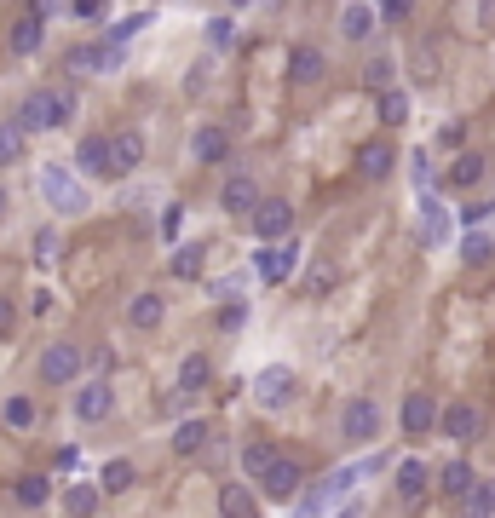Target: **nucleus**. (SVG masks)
<instances>
[{"instance_id":"f257e3e1","label":"nucleus","mask_w":495,"mask_h":518,"mask_svg":"<svg viewBox=\"0 0 495 518\" xmlns=\"http://www.w3.org/2000/svg\"><path fill=\"white\" fill-rule=\"evenodd\" d=\"M70 116H75L70 93L35 87V93H24V104H18V133H52V127H64Z\"/></svg>"},{"instance_id":"f03ea898","label":"nucleus","mask_w":495,"mask_h":518,"mask_svg":"<svg viewBox=\"0 0 495 518\" xmlns=\"http://www.w3.org/2000/svg\"><path fill=\"white\" fill-rule=\"evenodd\" d=\"M41 196H47L52 213H87V185H81L75 167H64V162L41 167Z\"/></svg>"},{"instance_id":"7ed1b4c3","label":"nucleus","mask_w":495,"mask_h":518,"mask_svg":"<svg viewBox=\"0 0 495 518\" xmlns=\"http://www.w3.org/2000/svg\"><path fill=\"white\" fill-rule=\"evenodd\" d=\"M81 369H87V352H81V346H70V340H58V346H47V352H41V380H47V386H75V380H81Z\"/></svg>"},{"instance_id":"20e7f679","label":"nucleus","mask_w":495,"mask_h":518,"mask_svg":"<svg viewBox=\"0 0 495 518\" xmlns=\"http://www.w3.org/2000/svg\"><path fill=\"white\" fill-rule=\"evenodd\" d=\"M294 392H300V380H294L288 363H271V369L254 375V403L260 409H283V403H294Z\"/></svg>"},{"instance_id":"39448f33","label":"nucleus","mask_w":495,"mask_h":518,"mask_svg":"<svg viewBox=\"0 0 495 518\" xmlns=\"http://www.w3.org/2000/svg\"><path fill=\"white\" fill-rule=\"evenodd\" d=\"M248 225H254V236H260V248H277V242H288V231H294V208L271 196V202H260V208H254V219H248Z\"/></svg>"},{"instance_id":"423d86ee","label":"nucleus","mask_w":495,"mask_h":518,"mask_svg":"<svg viewBox=\"0 0 495 518\" xmlns=\"http://www.w3.org/2000/svg\"><path fill=\"white\" fill-rule=\"evenodd\" d=\"M58 12V6H29L24 18L12 24V35H6V47L18 52V58H29V52H41V41H47V18Z\"/></svg>"},{"instance_id":"0eeeda50","label":"nucleus","mask_w":495,"mask_h":518,"mask_svg":"<svg viewBox=\"0 0 495 518\" xmlns=\"http://www.w3.org/2000/svg\"><path fill=\"white\" fill-rule=\"evenodd\" d=\"M294 265H300V242H277V248H260V254H254V277L277 288V283L294 277Z\"/></svg>"},{"instance_id":"6e6552de","label":"nucleus","mask_w":495,"mask_h":518,"mask_svg":"<svg viewBox=\"0 0 495 518\" xmlns=\"http://www.w3.org/2000/svg\"><path fill=\"white\" fill-rule=\"evenodd\" d=\"M260 490L271 495V501H294V495L306 490V467H300L294 455H277V461H271V472L260 478Z\"/></svg>"},{"instance_id":"1a4fd4ad","label":"nucleus","mask_w":495,"mask_h":518,"mask_svg":"<svg viewBox=\"0 0 495 518\" xmlns=\"http://www.w3.org/2000/svg\"><path fill=\"white\" fill-rule=\"evenodd\" d=\"M340 432H346V444H375L380 403L375 398H352V403H346V415H340Z\"/></svg>"},{"instance_id":"9d476101","label":"nucleus","mask_w":495,"mask_h":518,"mask_svg":"<svg viewBox=\"0 0 495 518\" xmlns=\"http://www.w3.org/2000/svg\"><path fill=\"white\" fill-rule=\"evenodd\" d=\"M110 409H116V392H110V380H87V386L75 392V421H81V426L110 421Z\"/></svg>"},{"instance_id":"9b49d317","label":"nucleus","mask_w":495,"mask_h":518,"mask_svg":"<svg viewBox=\"0 0 495 518\" xmlns=\"http://www.w3.org/2000/svg\"><path fill=\"white\" fill-rule=\"evenodd\" d=\"M438 426H444L449 444H472V438H478V426H484V415H478L472 403H449V409H438Z\"/></svg>"},{"instance_id":"f8f14e48","label":"nucleus","mask_w":495,"mask_h":518,"mask_svg":"<svg viewBox=\"0 0 495 518\" xmlns=\"http://www.w3.org/2000/svg\"><path fill=\"white\" fill-rule=\"evenodd\" d=\"M219 208H225V213H242V219H254V208H260V185H254L248 173H231V179H225V190H219Z\"/></svg>"},{"instance_id":"ddd939ff","label":"nucleus","mask_w":495,"mask_h":518,"mask_svg":"<svg viewBox=\"0 0 495 518\" xmlns=\"http://www.w3.org/2000/svg\"><path fill=\"white\" fill-rule=\"evenodd\" d=\"M398 421H403V432H409V438H421V432H432V426H438V403L426 398V392H409V398H403V409H398Z\"/></svg>"},{"instance_id":"4468645a","label":"nucleus","mask_w":495,"mask_h":518,"mask_svg":"<svg viewBox=\"0 0 495 518\" xmlns=\"http://www.w3.org/2000/svg\"><path fill=\"white\" fill-rule=\"evenodd\" d=\"M139 162H144V133H133V127H127V133H116V139H110V179L133 173Z\"/></svg>"},{"instance_id":"2eb2a0df","label":"nucleus","mask_w":495,"mask_h":518,"mask_svg":"<svg viewBox=\"0 0 495 518\" xmlns=\"http://www.w3.org/2000/svg\"><path fill=\"white\" fill-rule=\"evenodd\" d=\"M75 167L93 173V179H110V139H104V133H87V139L75 144Z\"/></svg>"},{"instance_id":"dca6fc26","label":"nucleus","mask_w":495,"mask_h":518,"mask_svg":"<svg viewBox=\"0 0 495 518\" xmlns=\"http://www.w3.org/2000/svg\"><path fill=\"white\" fill-rule=\"evenodd\" d=\"M323 70H329V58H323L317 47H294V52H288V81L311 87V81H323Z\"/></svg>"},{"instance_id":"f3484780","label":"nucleus","mask_w":495,"mask_h":518,"mask_svg":"<svg viewBox=\"0 0 495 518\" xmlns=\"http://www.w3.org/2000/svg\"><path fill=\"white\" fill-rule=\"evenodd\" d=\"M392 162H398V150L386 139H369L363 150H357V167H363V179H386L392 173Z\"/></svg>"},{"instance_id":"a211bd4d","label":"nucleus","mask_w":495,"mask_h":518,"mask_svg":"<svg viewBox=\"0 0 495 518\" xmlns=\"http://www.w3.org/2000/svg\"><path fill=\"white\" fill-rule=\"evenodd\" d=\"M484 173H490V162H484L478 150H461V156L449 162V185H455V190H472V185H484Z\"/></svg>"},{"instance_id":"6ab92c4d","label":"nucleus","mask_w":495,"mask_h":518,"mask_svg":"<svg viewBox=\"0 0 495 518\" xmlns=\"http://www.w3.org/2000/svg\"><path fill=\"white\" fill-rule=\"evenodd\" d=\"M375 24H380L375 6H340V35H346V41H369Z\"/></svg>"},{"instance_id":"aec40b11","label":"nucleus","mask_w":495,"mask_h":518,"mask_svg":"<svg viewBox=\"0 0 495 518\" xmlns=\"http://www.w3.org/2000/svg\"><path fill=\"white\" fill-rule=\"evenodd\" d=\"M162 317H167L162 294H133V306H127V323H133V329H162Z\"/></svg>"},{"instance_id":"412c9836","label":"nucleus","mask_w":495,"mask_h":518,"mask_svg":"<svg viewBox=\"0 0 495 518\" xmlns=\"http://www.w3.org/2000/svg\"><path fill=\"white\" fill-rule=\"evenodd\" d=\"M208 432H213V426L202 421V415H190V421L173 426V449H179V455H196V449L208 444Z\"/></svg>"},{"instance_id":"4be33fe9","label":"nucleus","mask_w":495,"mask_h":518,"mask_svg":"<svg viewBox=\"0 0 495 518\" xmlns=\"http://www.w3.org/2000/svg\"><path fill=\"white\" fill-rule=\"evenodd\" d=\"M495 513V484L490 478H478L467 495H461V518H490Z\"/></svg>"},{"instance_id":"5701e85b","label":"nucleus","mask_w":495,"mask_h":518,"mask_svg":"<svg viewBox=\"0 0 495 518\" xmlns=\"http://www.w3.org/2000/svg\"><path fill=\"white\" fill-rule=\"evenodd\" d=\"M190 150H196V162H208V167H213V162H225V156H231V139H225L219 127H202Z\"/></svg>"},{"instance_id":"b1692460","label":"nucleus","mask_w":495,"mask_h":518,"mask_svg":"<svg viewBox=\"0 0 495 518\" xmlns=\"http://www.w3.org/2000/svg\"><path fill=\"white\" fill-rule=\"evenodd\" d=\"M47 495H52V484L41 472H24V478L12 484V501H18V507H47Z\"/></svg>"},{"instance_id":"393cba45","label":"nucleus","mask_w":495,"mask_h":518,"mask_svg":"<svg viewBox=\"0 0 495 518\" xmlns=\"http://www.w3.org/2000/svg\"><path fill=\"white\" fill-rule=\"evenodd\" d=\"M121 52L116 47H75L70 52V70H116Z\"/></svg>"},{"instance_id":"a878e982","label":"nucleus","mask_w":495,"mask_h":518,"mask_svg":"<svg viewBox=\"0 0 495 518\" xmlns=\"http://www.w3.org/2000/svg\"><path fill=\"white\" fill-rule=\"evenodd\" d=\"M426 484H432V472H426L421 461H403V467H398V495H403V501H421Z\"/></svg>"},{"instance_id":"bb28decb","label":"nucleus","mask_w":495,"mask_h":518,"mask_svg":"<svg viewBox=\"0 0 495 518\" xmlns=\"http://www.w3.org/2000/svg\"><path fill=\"white\" fill-rule=\"evenodd\" d=\"M444 236H449V213L438 208L432 196H426V202H421V242H432V248H438Z\"/></svg>"},{"instance_id":"cd10ccee","label":"nucleus","mask_w":495,"mask_h":518,"mask_svg":"<svg viewBox=\"0 0 495 518\" xmlns=\"http://www.w3.org/2000/svg\"><path fill=\"white\" fill-rule=\"evenodd\" d=\"M208 386V357L190 352L185 363H179V398H190V392H202Z\"/></svg>"},{"instance_id":"c85d7f7f","label":"nucleus","mask_w":495,"mask_h":518,"mask_svg":"<svg viewBox=\"0 0 495 518\" xmlns=\"http://www.w3.org/2000/svg\"><path fill=\"white\" fill-rule=\"evenodd\" d=\"M64 507H70V518H93L98 513V484H70V490H64Z\"/></svg>"},{"instance_id":"c756f323","label":"nucleus","mask_w":495,"mask_h":518,"mask_svg":"<svg viewBox=\"0 0 495 518\" xmlns=\"http://www.w3.org/2000/svg\"><path fill=\"white\" fill-rule=\"evenodd\" d=\"M127 484H133V461H121V455H116V461H104V472H98V495H104V490L121 495Z\"/></svg>"},{"instance_id":"7c9ffc66","label":"nucleus","mask_w":495,"mask_h":518,"mask_svg":"<svg viewBox=\"0 0 495 518\" xmlns=\"http://www.w3.org/2000/svg\"><path fill=\"white\" fill-rule=\"evenodd\" d=\"M438 484H444V495H449V501H455V495H467L472 484H478V472H472L467 461H449V467H444V478H438Z\"/></svg>"},{"instance_id":"2f4dec72","label":"nucleus","mask_w":495,"mask_h":518,"mask_svg":"<svg viewBox=\"0 0 495 518\" xmlns=\"http://www.w3.org/2000/svg\"><path fill=\"white\" fill-rule=\"evenodd\" d=\"M167 271H173V277H202V248H196V242H185V248H173V259H167Z\"/></svg>"},{"instance_id":"473e14b6","label":"nucleus","mask_w":495,"mask_h":518,"mask_svg":"<svg viewBox=\"0 0 495 518\" xmlns=\"http://www.w3.org/2000/svg\"><path fill=\"white\" fill-rule=\"evenodd\" d=\"M0 415H6V426H12V432H29V426H35V403H29L24 392H18V398H6V403H0Z\"/></svg>"},{"instance_id":"72a5a7b5","label":"nucleus","mask_w":495,"mask_h":518,"mask_svg":"<svg viewBox=\"0 0 495 518\" xmlns=\"http://www.w3.org/2000/svg\"><path fill=\"white\" fill-rule=\"evenodd\" d=\"M380 121H386V127H403V121H409V93L386 87V93H380Z\"/></svg>"},{"instance_id":"f704fd0d","label":"nucleus","mask_w":495,"mask_h":518,"mask_svg":"<svg viewBox=\"0 0 495 518\" xmlns=\"http://www.w3.org/2000/svg\"><path fill=\"white\" fill-rule=\"evenodd\" d=\"M490 254H495V242L484 231H472L467 242H461V259H467V265H490Z\"/></svg>"},{"instance_id":"c9c22d12","label":"nucleus","mask_w":495,"mask_h":518,"mask_svg":"<svg viewBox=\"0 0 495 518\" xmlns=\"http://www.w3.org/2000/svg\"><path fill=\"white\" fill-rule=\"evenodd\" d=\"M18 156H24V133L18 127H0V167H12Z\"/></svg>"},{"instance_id":"e433bc0d","label":"nucleus","mask_w":495,"mask_h":518,"mask_svg":"<svg viewBox=\"0 0 495 518\" xmlns=\"http://www.w3.org/2000/svg\"><path fill=\"white\" fill-rule=\"evenodd\" d=\"M271 461H277V455H271L265 444H248V449H242V467L254 472V478H265V472H271Z\"/></svg>"},{"instance_id":"4c0bfd02","label":"nucleus","mask_w":495,"mask_h":518,"mask_svg":"<svg viewBox=\"0 0 495 518\" xmlns=\"http://www.w3.org/2000/svg\"><path fill=\"white\" fill-rule=\"evenodd\" d=\"M219 518H248V495L236 484H225V495H219Z\"/></svg>"},{"instance_id":"58836bf2","label":"nucleus","mask_w":495,"mask_h":518,"mask_svg":"<svg viewBox=\"0 0 495 518\" xmlns=\"http://www.w3.org/2000/svg\"><path fill=\"white\" fill-rule=\"evenodd\" d=\"M208 47H225V52L236 47V24H231V18H213V24H208Z\"/></svg>"},{"instance_id":"ea45409f","label":"nucleus","mask_w":495,"mask_h":518,"mask_svg":"<svg viewBox=\"0 0 495 518\" xmlns=\"http://www.w3.org/2000/svg\"><path fill=\"white\" fill-rule=\"evenodd\" d=\"M242 317H248V306H242V300H225V306H219V329L225 334L242 329Z\"/></svg>"},{"instance_id":"a19ab883","label":"nucleus","mask_w":495,"mask_h":518,"mask_svg":"<svg viewBox=\"0 0 495 518\" xmlns=\"http://www.w3.org/2000/svg\"><path fill=\"white\" fill-rule=\"evenodd\" d=\"M35 259H41V265H52V259H58V231H41V236H35Z\"/></svg>"},{"instance_id":"79ce46f5","label":"nucleus","mask_w":495,"mask_h":518,"mask_svg":"<svg viewBox=\"0 0 495 518\" xmlns=\"http://www.w3.org/2000/svg\"><path fill=\"white\" fill-rule=\"evenodd\" d=\"M179 225H185V208H167L162 213V236L173 242V248H179Z\"/></svg>"},{"instance_id":"37998d69","label":"nucleus","mask_w":495,"mask_h":518,"mask_svg":"<svg viewBox=\"0 0 495 518\" xmlns=\"http://www.w3.org/2000/svg\"><path fill=\"white\" fill-rule=\"evenodd\" d=\"M461 139H467V121H449L444 133H438V144H444V150H455Z\"/></svg>"},{"instance_id":"c03bdc74","label":"nucleus","mask_w":495,"mask_h":518,"mask_svg":"<svg viewBox=\"0 0 495 518\" xmlns=\"http://www.w3.org/2000/svg\"><path fill=\"white\" fill-rule=\"evenodd\" d=\"M369 81L386 93V81H392V58H375V64H369Z\"/></svg>"},{"instance_id":"a18cd8bd","label":"nucleus","mask_w":495,"mask_h":518,"mask_svg":"<svg viewBox=\"0 0 495 518\" xmlns=\"http://www.w3.org/2000/svg\"><path fill=\"white\" fill-rule=\"evenodd\" d=\"M490 213H495V202H478V208H467V213H461V225H484Z\"/></svg>"},{"instance_id":"49530a36","label":"nucleus","mask_w":495,"mask_h":518,"mask_svg":"<svg viewBox=\"0 0 495 518\" xmlns=\"http://www.w3.org/2000/svg\"><path fill=\"white\" fill-rule=\"evenodd\" d=\"M380 18H386V24H403V18H409V6H403V0H386V6H380Z\"/></svg>"},{"instance_id":"de8ad7c7","label":"nucleus","mask_w":495,"mask_h":518,"mask_svg":"<svg viewBox=\"0 0 495 518\" xmlns=\"http://www.w3.org/2000/svg\"><path fill=\"white\" fill-rule=\"evenodd\" d=\"M75 18H81V24H93V18H104V6H98V0H81V6H75Z\"/></svg>"},{"instance_id":"09e8293b","label":"nucleus","mask_w":495,"mask_h":518,"mask_svg":"<svg viewBox=\"0 0 495 518\" xmlns=\"http://www.w3.org/2000/svg\"><path fill=\"white\" fill-rule=\"evenodd\" d=\"M12 329V306H6V300H0V334Z\"/></svg>"},{"instance_id":"8fccbe9b","label":"nucleus","mask_w":495,"mask_h":518,"mask_svg":"<svg viewBox=\"0 0 495 518\" xmlns=\"http://www.w3.org/2000/svg\"><path fill=\"white\" fill-rule=\"evenodd\" d=\"M0 213H6V190H0Z\"/></svg>"}]
</instances>
